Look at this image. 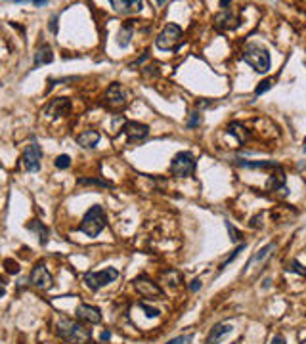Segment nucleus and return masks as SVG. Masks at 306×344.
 Returning <instances> with one entry per match:
<instances>
[{
    "label": "nucleus",
    "instance_id": "f3484780",
    "mask_svg": "<svg viewBox=\"0 0 306 344\" xmlns=\"http://www.w3.org/2000/svg\"><path fill=\"white\" fill-rule=\"evenodd\" d=\"M54 59V54H52V48L48 44H42L35 52V61H33V69H38L40 65H46V63H52Z\"/></svg>",
    "mask_w": 306,
    "mask_h": 344
},
{
    "label": "nucleus",
    "instance_id": "f257e3e1",
    "mask_svg": "<svg viewBox=\"0 0 306 344\" xmlns=\"http://www.w3.org/2000/svg\"><path fill=\"white\" fill-rule=\"evenodd\" d=\"M57 334L69 344H88L92 338L90 329H86L83 323H76L71 319H59L57 321Z\"/></svg>",
    "mask_w": 306,
    "mask_h": 344
},
{
    "label": "nucleus",
    "instance_id": "473e14b6",
    "mask_svg": "<svg viewBox=\"0 0 306 344\" xmlns=\"http://www.w3.org/2000/svg\"><path fill=\"white\" fill-rule=\"evenodd\" d=\"M191 340V334H184V336H176V338H172V340H169L167 344H186Z\"/></svg>",
    "mask_w": 306,
    "mask_h": 344
},
{
    "label": "nucleus",
    "instance_id": "dca6fc26",
    "mask_svg": "<svg viewBox=\"0 0 306 344\" xmlns=\"http://www.w3.org/2000/svg\"><path fill=\"white\" fill-rule=\"evenodd\" d=\"M239 23H241V19L238 16H234V14H230V12H224V14L216 16V19H214L216 29H236L239 27Z\"/></svg>",
    "mask_w": 306,
    "mask_h": 344
},
{
    "label": "nucleus",
    "instance_id": "a878e982",
    "mask_svg": "<svg viewBox=\"0 0 306 344\" xmlns=\"http://www.w3.org/2000/svg\"><path fill=\"white\" fill-rule=\"evenodd\" d=\"M243 250H245V243H241V245H239V247L236 248V250H234V252H232V254H230V256L226 258L224 262H222V264H220V272H224V270H226V266H228L230 262H234V260H236V258H238L239 254L243 252Z\"/></svg>",
    "mask_w": 306,
    "mask_h": 344
},
{
    "label": "nucleus",
    "instance_id": "bb28decb",
    "mask_svg": "<svg viewBox=\"0 0 306 344\" xmlns=\"http://www.w3.org/2000/svg\"><path fill=\"white\" fill-rule=\"evenodd\" d=\"M272 84H274V78H264V80L258 82V86L255 88V96H260V94H264V92H268V90L272 88Z\"/></svg>",
    "mask_w": 306,
    "mask_h": 344
},
{
    "label": "nucleus",
    "instance_id": "0eeeda50",
    "mask_svg": "<svg viewBox=\"0 0 306 344\" xmlns=\"http://www.w3.org/2000/svg\"><path fill=\"white\" fill-rule=\"evenodd\" d=\"M40 159H42V147L38 145L37 140H33L21 155V166L27 172H37L40 168Z\"/></svg>",
    "mask_w": 306,
    "mask_h": 344
},
{
    "label": "nucleus",
    "instance_id": "c9c22d12",
    "mask_svg": "<svg viewBox=\"0 0 306 344\" xmlns=\"http://www.w3.org/2000/svg\"><path fill=\"white\" fill-rule=\"evenodd\" d=\"M145 59H147V54H143V56L140 57V59H136L134 63H130V69H134V67H140V65L143 63V61H145Z\"/></svg>",
    "mask_w": 306,
    "mask_h": 344
},
{
    "label": "nucleus",
    "instance_id": "4468645a",
    "mask_svg": "<svg viewBox=\"0 0 306 344\" xmlns=\"http://www.w3.org/2000/svg\"><path fill=\"white\" fill-rule=\"evenodd\" d=\"M126 94H124L123 86L119 84V82H113V84L107 88V102L109 105H113V107H123L126 104Z\"/></svg>",
    "mask_w": 306,
    "mask_h": 344
},
{
    "label": "nucleus",
    "instance_id": "f8f14e48",
    "mask_svg": "<svg viewBox=\"0 0 306 344\" xmlns=\"http://www.w3.org/2000/svg\"><path fill=\"white\" fill-rule=\"evenodd\" d=\"M71 111V102H69V98H56V100H52L48 107L44 109V113L48 117H52V119H57V117H61V115H65Z\"/></svg>",
    "mask_w": 306,
    "mask_h": 344
},
{
    "label": "nucleus",
    "instance_id": "9b49d317",
    "mask_svg": "<svg viewBox=\"0 0 306 344\" xmlns=\"http://www.w3.org/2000/svg\"><path fill=\"white\" fill-rule=\"evenodd\" d=\"M134 287L138 291V295L145 296V298H153V296H163V291L155 285L153 281L145 279V277H136L134 279Z\"/></svg>",
    "mask_w": 306,
    "mask_h": 344
},
{
    "label": "nucleus",
    "instance_id": "4be33fe9",
    "mask_svg": "<svg viewBox=\"0 0 306 344\" xmlns=\"http://www.w3.org/2000/svg\"><path fill=\"white\" fill-rule=\"evenodd\" d=\"M134 23H136V21H126V23L123 25V29L119 31V46H121V48H126L128 44H130Z\"/></svg>",
    "mask_w": 306,
    "mask_h": 344
},
{
    "label": "nucleus",
    "instance_id": "4c0bfd02",
    "mask_svg": "<svg viewBox=\"0 0 306 344\" xmlns=\"http://www.w3.org/2000/svg\"><path fill=\"white\" fill-rule=\"evenodd\" d=\"M31 4H33V6H37V8H42V6H48V2H46V0H33Z\"/></svg>",
    "mask_w": 306,
    "mask_h": 344
},
{
    "label": "nucleus",
    "instance_id": "1a4fd4ad",
    "mask_svg": "<svg viewBox=\"0 0 306 344\" xmlns=\"http://www.w3.org/2000/svg\"><path fill=\"white\" fill-rule=\"evenodd\" d=\"M31 283L35 287H38V289H50L52 287V283H54V279H52V274L46 270V266L44 264H38L33 272H31Z\"/></svg>",
    "mask_w": 306,
    "mask_h": 344
},
{
    "label": "nucleus",
    "instance_id": "7c9ffc66",
    "mask_svg": "<svg viewBox=\"0 0 306 344\" xmlns=\"http://www.w3.org/2000/svg\"><path fill=\"white\" fill-rule=\"evenodd\" d=\"M140 308L145 312L147 317H157V315H159V310H157V308H151V306H147L145 302H140Z\"/></svg>",
    "mask_w": 306,
    "mask_h": 344
},
{
    "label": "nucleus",
    "instance_id": "72a5a7b5",
    "mask_svg": "<svg viewBox=\"0 0 306 344\" xmlns=\"http://www.w3.org/2000/svg\"><path fill=\"white\" fill-rule=\"evenodd\" d=\"M201 287H203V285H201V279H193V281H191V285H190V289L193 291V293H197Z\"/></svg>",
    "mask_w": 306,
    "mask_h": 344
},
{
    "label": "nucleus",
    "instance_id": "f03ea898",
    "mask_svg": "<svg viewBox=\"0 0 306 344\" xmlns=\"http://www.w3.org/2000/svg\"><path fill=\"white\" fill-rule=\"evenodd\" d=\"M105 224H107V218H105L104 207L94 205V207H90V209L86 210V214L83 216V220H81L79 229H81L85 235H88V237H96V235H100V231L105 228Z\"/></svg>",
    "mask_w": 306,
    "mask_h": 344
},
{
    "label": "nucleus",
    "instance_id": "393cba45",
    "mask_svg": "<svg viewBox=\"0 0 306 344\" xmlns=\"http://www.w3.org/2000/svg\"><path fill=\"white\" fill-rule=\"evenodd\" d=\"M79 186H98V188H113V184L111 182H104V180H98V178H79L76 180Z\"/></svg>",
    "mask_w": 306,
    "mask_h": 344
},
{
    "label": "nucleus",
    "instance_id": "ddd939ff",
    "mask_svg": "<svg viewBox=\"0 0 306 344\" xmlns=\"http://www.w3.org/2000/svg\"><path fill=\"white\" fill-rule=\"evenodd\" d=\"M111 4V8L115 10V12H119V14H134V12H140V10L143 8V2H140V0H111L109 2Z\"/></svg>",
    "mask_w": 306,
    "mask_h": 344
},
{
    "label": "nucleus",
    "instance_id": "cd10ccee",
    "mask_svg": "<svg viewBox=\"0 0 306 344\" xmlns=\"http://www.w3.org/2000/svg\"><path fill=\"white\" fill-rule=\"evenodd\" d=\"M54 164H56L57 168L65 170V168H69V166H71V157H69V155H59Z\"/></svg>",
    "mask_w": 306,
    "mask_h": 344
},
{
    "label": "nucleus",
    "instance_id": "58836bf2",
    "mask_svg": "<svg viewBox=\"0 0 306 344\" xmlns=\"http://www.w3.org/2000/svg\"><path fill=\"white\" fill-rule=\"evenodd\" d=\"M109 338H111V331H104V333L100 334V340H109Z\"/></svg>",
    "mask_w": 306,
    "mask_h": 344
},
{
    "label": "nucleus",
    "instance_id": "7ed1b4c3",
    "mask_svg": "<svg viewBox=\"0 0 306 344\" xmlns=\"http://www.w3.org/2000/svg\"><path fill=\"white\" fill-rule=\"evenodd\" d=\"M243 59L257 73H268L270 65H272V59H270L268 50L264 46H260V44H247L245 50H243Z\"/></svg>",
    "mask_w": 306,
    "mask_h": 344
},
{
    "label": "nucleus",
    "instance_id": "2f4dec72",
    "mask_svg": "<svg viewBox=\"0 0 306 344\" xmlns=\"http://www.w3.org/2000/svg\"><path fill=\"white\" fill-rule=\"evenodd\" d=\"M289 272H296V274H300V276H306V268H302L296 260H293L291 264H289V268H287Z\"/></svg>",
    "mask_w": 306,
    "mask_h": 344
},
{
    "label": "nucleus",
    "instance_id": "c756f323",
    "mask_svg": "<svg viewBox=\"0 0 306 344\" xmlns=\"http://www.w3.org/2000/svg\"><path fill=\"white\" fill-rule=\"evenodd\" d=\"M201 124V113H197V111H193V113L190 115V121H188V128H195V126H199Z\"/></svg>",
    "mask_w": 306,
    "mask_h": 344
},
{
    "label": "nucleus",
    "instance_id": "a211bd4d",
    "mask_svg": "<svg viewBox=\"0 0 306 344\" xmlns=\"http://www.w3.org/2000/svg\"><path fill=\"white\" fill-rule=\"evenodd\" d=\"M98 142H100V132L98 130H85V132H81L76 136V143L81 147H86V149L96 147Z\"/></svg>",
    "mask_w": 306,
    "mask_h": 344
},
{
    "label": "nucleus",
    "instance_id": "a19ab883",
    "mask_svg": "<svg viewBox=\"0 0 306 344\" xmlns=\"http://www.w3.org/2000/svg\"><path fill=\"white\" fill-rule=\"evenodd\" d=\"M300 344H306V338H304V340H302V342H300Z\"/></svg>",
    "mask_w": 306,
    "mask_h": 344
},
{
    "label": "nucleus",
    "instance_id": "ea45409f",
    "mask_svg": "<svg viewBox=\"0 0 306 344\" xmlns=\"http://www.w3.org/2000/svg\"><path fill=\"white\" fill-rule=\"evenodd\" d=\"M220 6H222V8H226V6H230V2L228 0H222V2H220Z\"/></svg>",
    "mask_w": 306,
    "mask_h": 344
},
{
    "label": "nucleus",
    "instance_id": "2eb2a0df",
    "mask_svg": "<svg viewBox=\"0 0 306 344\" xmlns=\"http://www.w3.org/2000/svg\"><path fill=\"white\" fill-rule=\"evenodd\" d=\"M232 325L230 323H218V325H214L212 329H210V333L209 336H207V344H218L224 336H228L230 333H232Z\"/></svg>",
    "mask_w": 306,
    "mask_h": 344
},
{
    "label": "nucleus",
    "instance_id": "20e7f679",
    "mask_svg": "<svg viewBox=\"0 0 306 344\" xmlns=\"http://www.w3.org/2000/svg\"><path fill=\"white\" fill-rule=\"evenodd\" d=\"M195 157L190 151H180L172 157L171 161V174L176 178H188L195 172Z\"/></svg>",
    "mask_w": 306,
    "mask_h": 344
},
{
    "label": "nucleus",
    "instance_id": "9d476101",
    "mask_svg": "<svg viewBox=\"0 0 306 344\" xmlns=\"http://www.w3.org/2000/svg\"><path fill=\"white\" fill-rule=\"evenodd\" d=\"M76 317L81 319V321H85V323H100L102 321V312L96 308V306H90V304H79L75 310Z\"/></svg>",
    "mask_w": 306,
    "mask_h": 344
},
{
    "label": "nucleus",
    "instance_id": "6e6552de",
    "mask_svg": "<svg viewBox=\"0 0 306 344\" xmlns=\"http://www.w3.org/2000/svg\"><path fill=\"white\" fill-rule=\"evenodd\" d=\"M123 132L126 134L130 143L142 142L143 138H147V134H149V126L143 123H136V121H126L123 124Z\"/></svg>",
    "mask_w": 306,
    "mask_h": 344
},
{
    "label": "nucleus",
    "instance_id": "e433bc0d",
    "mask_svg": "<svg viewBox=\"0 0 306 344\" xmlns=\"http://www.w3.org/2000/svg\"><path fill=\"white\" fill-rule=\"evenodd\" d=\"M272 344H285V336H283V334H276V336L272 338Z\"/></svg>",
    "mask_w": 306,
    "mask_h": 344
},
{
    "label": "nucleus",
    "instance_id": "c85d7f7f",
    "mask_svg": "<svg viewBox=\"0 0 306 344\" xmlns=\"http://www.w3.org/2000/svg\"><path fill=\"white\" fill-rule=\"evenodd\" d=\"M226 228H228L230 239H232L234 243H238L239 239H241V231H239V229H236V226H234L232 222H226Z\"/></svg>",
    "mask_w": 306,
    "mask_h": 344
},
{
    "label": "nucleus",
    "instance_id": "5701e85b",
    "mask_svg": "<svg viewBox=\"0 0 306 344\" xmlns=\"http://www.w3.org/2000/svg\"><path fill=\"white\" fill-rule=\"evenodd\" d=\"M228 132L232 134V136H236L239 143H245L249 140L247 128H245L243 124H239V123H230L228 124Z\"/></svg>",
    "mask_w": 306,
    "mask_h": 344
},
{
    "label": "nucleus",
    "instance_id": "79ce46f5",
    "mask_svg": "<svg viewBox=\"0 0 306 344\" xmlns=\"http://www.w3.org/2000/svg\"><path fill=\"white\" fill-rule=\"evenodd\" d=\"M304 153H306V142H304Z\"/></svg>",
    "mask_w": 306,
    "mask_h": 344
},
{
    "label": "nucleus",
    "instance_id": "412c9836",
    "mask_svg": "<svg viewBox=\"0 0 306 344\" xmlns=\"http://www.w3.org/2000/svg\"><path fill=\"white\" fill-rule=\"evenodd\" d=\"M27 229H31V231H35V233H37L40 245H46L48 243V235H50V231H48V228L42 224V222H38V220H31V222L27 224Z\"/></svg>",
    "mask_w": 306,
    "mask_h": 344
},
{
    "label": "nucleus",
    "instance_id": "b1692460",
    "mask_svg": "<svg viewBox=\"0 0 306 344\" xmlns=\"http://www.w3.org/2000/svg\"><path fill=\"white\" fill-rule=\"evenodd\" d=\"M274 248H276V243H268L266 247H262V248H260V250H258V252H257V254H255V256H253V258H251V260H249L247 268L251 266L253 262H262V260H264V258H266L268 254H270V252L274 250Z\"/></svg>",
    "mask_w": 306,
    "mask_h": 344
},
{
    "label": "nucleus",
    "instance_id": "f704fd0d",
    "mask_svg": "<svg viewBox=\"0 0 306 344\" xmlns=\"http://www.w3.org/2000/svg\"><path fill=\"white\" fill-rule=\"evenodd\" d=\"M50 31L57 33V16H52V19H50Z\"/></svg>",
    "mask_w": 306,
    "mask_h": 344
},
{
    "label": "nucleus",
    "instance_id": "423d86ee",
    "mask_svg": "<svg viewBox=\"0 0 306 344\" xmlns=\"http://www.w3.org/2000/svg\"><path fill=\"white\" fill-rule=\"evenodd\" d=\"M117 277H119V272L115 268H107V270H102V272H88V274H85V283L88 289L98 291L102 287L113 283Z\"/></svg>",
    "mask_w": 306,
    "mask_h": 344
},
{
    "label": "nucleus",
    "instance_id": "aec40b11",
    "mask_svg": "<svg viewBox=\"0 0 306 344\" xmlns=\"http://www.w3.org/2000/svg\"><path fill=\"white\" fill-rule=\"evenodd\" d=\"M238 166L243 168H279V164L276 161H245V159H236Z\"/></svg>",
    "mask_w": 306,
    "mask_h": 344
},
{
    "label": "nucleus",
    "instance_id": "6ab92c4d",
    "mask_svg": "<svg viewBox=\"0 0 306 344\" xmlns=\"http://www.w3.org/2000/svg\"><path fill=\"white\" fill-rule=\"evenodd\" d=\"M285 180H287V176H285V172H283V168L279 166L277 168V172H274V174H270V178H268L266 182V188L268 190H281V191H287L285 190Z\"/></svg>",
    "mask_w": 306,
    "mask_h": 344
},
{
    "label": "nucleus",
    "instance_id": "39448f33",
    "mask_svg": "<svg viewBox=\"0 0 306 344\" xmlns=\"http://www.w3.org/2000/svg\"><path fill=\"white\" fill-rule=\"evenodd\" d=\"M180 38H182V29L176 23H169L157 35L155 46L159 48V50H165V52H174L178 48V44H180Z\"/></svg>",
    "mask_w": 306,
    "mask_h": 344
}]
</instances>
